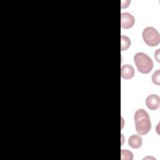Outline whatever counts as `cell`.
Segmentation results:
<instances>
[{"instance_id": "cell-1", "label": "cell", "mask_w": 160, "mask_h": 160, "mask_svg": "<svg viewBox=\"0 0 160 160\" xmlns=\"http://www.w3.org/2000/svg\"><path fill=\"white\" fill-rule=\"evenodd\" d=\"M136 129L139 135L146 134L151 128V122L148 112L143 109L137 110L134 114Z\"/></svg>"}, {"instance_id": "cell-2", "label": "cell", "mask_w": 160, "mask_h": 160, "mask_svg": "<svg viewBox=\"0 0 160 160\" xmlns=\"http://www.w3.org/2000/svg\"><path fill=\"white\" fill-rule=\"evenodd\" d=\"M134 61L138 70L142 74L150 72L153 68V61L144 52H138L134 56Z\"/></svg>"}, {"instance_id": "cell-3", "label": "cell", "mask_w": 160, "mask_h": 160, "mask_svg": "<svg viewBox=\"0 0 160 160\" xmlns=\"http://www.w3.org/2000/svg\"><path fill=\"white\" fill-rule=\"evenodd\" d=\"M142 38L145 43L151 47L156 46L160 41L159 34L153 27H147L143 30Z\"/></svg>"}, {"instance_id": "cell-4", "label": "cell", "mask_w": 160, "mask_h": 160, "mask_svg": "<svg viewBox=\"0 0 160 160\" xmlns=\"http://www.w3.org/2000/svg\"><path fill=\"white\" fill-rule=\"evenodd\" d=\"M135 22L134 16L129 12H122L121 14V26L124 29H129Z\"/></svg>"}, {"instance_id": "cell-5", "label": "cell", "mask_w": 160, "mask_h": 160, "mask_svg": "<svg viewBox=\"0 0 160 160\" xmlns=\"http://www.w3.org/2000/svg\"><path fill=\"white\" fill-rule=\"evenodd\" d=\"M160 104L159 97L156 94H151L146 98V104L151 110H156Z\"/></svg>"}, {"instance_id": "cell-6", "label": "cell", "mask_w": 160, "mask_h": 160, "mask_svg": "<svg viewBox=\"0 0 160 160\" xmlns=\"http://www.w3.org/2000/svg\"><path fill=\"white\" fill-rule=\"evenodd\" d=\"M134 75V68L129 64H124L121 67V76L123 79H130Z\"/></svg>"}, {"instance_id": "cell-7", "label": "cell", "mask_w": 160, "mask_h": 160, "mask_svg": "<svg viewBox=\"0 0 160 160\" xmlns=\"http://www.w3.org/2000/svg\"><path fill=\"white\" fill-rule=\"evenodd\" d=\"M128 144L134 149L139 148L142 145V138L140 136L134 134L129 137L128 139Z\"/></svg>"}, {"instance_id": "cell-8", "label": "cell", "mask_w": 160, "mask_h": 160, "mask_svg": "<svg viewBox=\"0 0 160 160\" xmlns=\"http://www.w3.org/2000/svg\"><path fill=\"white\" fill-rule=\"evenodd\" d=\"M121 51H125L129 48L131 46V40L130 39L126 36L122 35L121 36Z\"/></svg>"}, {"instance_id": "cell-9", "label": "cell", "mask_w": 160, "mask_h": 160, "mask_svg": "<svg viewBox=\"0 0 160 160\" xmlns=\"http://www.w3.org/2000/svg\"><path fill=\"white\" fill-rule=\"evenodd\" d=\"M121 159H132L133 156L132 153L126 149H122L121 151Z\"/></svg>"}, {"instance_id": "cell-10", "label": "cell", "mask_w": 160, "mask_h": 160, "mask_svg": "<svg viewBox=\"0 0 160 160\" xmlns=\"http://www.w3.org/2000/svg\"><path fill=\"white\" fill-rule=\"evenodd\" d=\"M159 76H160V70L159 69L155 71L152 76V81L153 83L158 86H159L160 84Z\"/></svg>"}]
</instances>
